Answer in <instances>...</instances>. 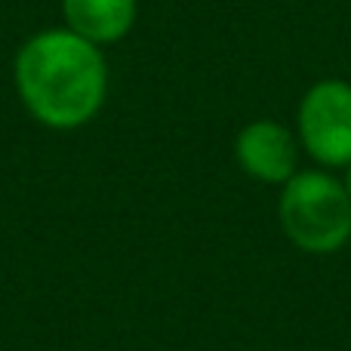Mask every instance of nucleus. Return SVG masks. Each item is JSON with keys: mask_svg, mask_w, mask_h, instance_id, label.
Wrapping results in <instances>:
<instances>
[{"mask_svg": "<svg viewBox=\"0 0 351 351\" xmlns=\"http://www.w3.org/2000/svg\"><path fill=\"white\" fill-rule=\"evenodd\" d=\"M12 80L22 108L40 127L80 130L105 108L108 99V62L102 47L74 31L43 28L19 47Z\"/></svg>", "mask_w": 351, "mask_h": 351, "instance_id": "nucleus-1", "label": "nucleus"}, {"mask_svg": "<svg viewBox=\"0 0 351 351\" xmlns=\"http://www.w3.org/2000/svg\"><path fill=\"white\" fill-rule=\"evenodd\" d=\"M278 219L296 250L333 256L351 241V194L333 173L299 170L280 185Z\"/></svg>", "mask_w": 351, "mask_h": 351, "instance_id": "nucleus-2", "label": "nucleus"}, {"mask_svg": "<svg viewBox=\"0 0 351 351\" xmlns=\"http://www.w3.org/2000/svg\"><path fill=\"white\" fill-rule=\"evenodd\" d=\"M296 136L302 152L324 170L351 167V84L324 77L305 90L296 108Z\"/></svg>", "mask_w": 351, "mask_h": 351, "instance_id": "nucleus-3", "label": "nucleus"}, {"mask_svg": "<svg viewBox=\"0 0 351 351\" xmlns=\"http://www.w3.org/2000/svg\"><path fill=\"white\" fill-rule=\"evenodd\" d=\"M299 136L271 117L247 123L234 139L237 167L262 185H287L299 173Z\"/></svg>", "mask_w": 351, "mask_h": 351, "instance_id": "nucleus-4", "label": "nucleus"}, {"mask_svg": "<svg viewBox=\"0 0 351 351\" xmlns=\"http://www.w3.org/2000/svg\"><path fill=\"white\" fill-rule=\"evenodd\" d=\"M136 16H139L136 0H62L65 28L96 47L123 40L133 31Z\"/></svg>", "mask_w": 351, "mask_h": 351, "instance_id": "nucleus-5", "label": "nucleus"}, {"mask_svg": "<svg viewBox=\"0 0 351 351\" xmlns=\"http://www.w3.org/2000/svg\"><path fill=\"white\" fill-rule=\"evenodd\" d=\"M342 182H346V188H348V194H351V167H348V173H346V179H342Z\"/></svg>", "mask_w": 351, "mask_h": 351, "instance_id": "nucleus-6", "label": "nucleus"}]
</instances>
